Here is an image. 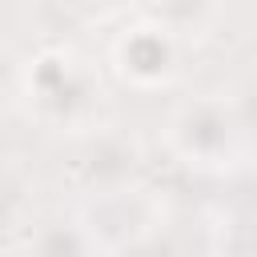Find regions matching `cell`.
I'll use <instances>...</instances> for the list:
<instances>
[{
  "label": "cell",
  "instance_id": "4",
  "mask_svg": "<svg viewBox=\"0 0 257 257\" xmlns=\"http://www.w3.org/2000/svg\"><path fill=\"white\" fill-rule=\"evenodd\" d=\"M233 112H237V124H241L245 133H253V137H257V80H249V84L237 92Z\"/></svg>",
  "mask_w": 257,
  "mask_h": 257
},
{
  "label": "cell",
  "instance_id": "5",
  "mask_svg": "<svg viewBox=\"0 0 257 257\" xmlns=\"http://www.w3.org/2000/svg\"><path fill=\"white\" fill-rule=\"evenodd\" d=\"M76 4H92V8H108V4H116V0H76Z\"/></svg>",
  "mask_w": 257,
  "mask_h": 257
},
{
  "label": "cell",
  "instance_id": "1",
  "mask_svg": "<svg viewBox=\"0 0 257 257\" xmlns=\"http://www.w3.org/2000/svg\"><path fill=\"white\" fill-rule=\"evenodd\" d=\"M237 128H241L237 112H229L217 100H197V104H189V108L177 112V120H173V145L189 161H213V157L229 153V141H233Z\"/></svg>",
  "mask_w": 257,
  "mask_h": 257
},
{
  "label": "cell",
  "instance_id": "3",
  "mask_svg": "<svg viewBox=\"0 0 257 257\" xmlns=\"http://www.w3.org/2000/svg\"><path fill=\"white\" fill-rule=\"evenodd\" d=\"M80 169H84L88 181H96V185H120V181H128V173L137 169V149H133L124 137H112V133L88 137L84 149H80Z\"/></svg>",
  "mask_w": 257,
  "mask_h": 257
},
{
  "label": "cell",
  "instance_id": "2",
  "mask_svg": "<svg viewBox=\"0 0 257 257\" xmlns=\"http://www.w3.org/2000/svg\"><path fill=\"white\" fill-rule=\"evenodd\" d=\"M116 64L120 72L133 80V84H161L173 76V64H177V48L169 40L165 28L157 24H137L120 36L116 44Z\"/></svg>",
  "mask_w": 257,
  "mask_h": 257
}]
</instances>
